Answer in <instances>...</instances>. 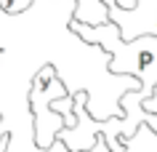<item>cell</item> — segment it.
<instances>
[{
	"instance_id": "6da1fadb",
	"label": "cell",
	"mask_w": 157,
	"mask_h": 152,
	"mask_svg": "<svg viewBox=\"0 0 157 152\" xmlns=\"http://www.w3.org/2000/svg\"><path fill=\"white\" fill-rule=\"evenodd\" d=\"M67 27L75 37L85 40L88 45H99L104 53H109V72L136 77L141 91L152 96L157 85V37L144 35L136 40H123L112 21L96 27L67 21Z\"/></svg>"
},
{
	"instance_id": "7a4b0ae2",
	"label": "cell",
	"mask_w": 157,
	"mask_h": 152,
	"mask_svg": "<svg viewBox=\"0 0 157 152\" xmlns=\"http://www.w3.org/2000/svg\"><path fill=\"white\" fill-rule=\"evenodd\" d=\"M67 93H69L67 91V83L59 77L53 64H45L32 77V85H29V93H27V104H29L32 118H35V144L40 150H51L53 142H56V134L64 128L61 115L51 112L48 104L53 99L67 96Z\"/></svg>"
},
{
	"instance_id": "3957f363",
	"label": "cell",
	"mask_w": 157,
	"mask_h": 152,
	"mask_svg": "<svg viewBox=\"0 0 157 152\" xmlns=\"http://www.w3.org/2000/svg\"><path fill=\"white\" fill-rule=\"evenodd\" d=\"M109 21L117 27L123 40H136L144 35L157 37V0H136L128 11L109 6Z\"/></svg>"
},
{
	"instance_id": "277c9868",
	"label": "cell",
	"mask_w": 157,
	"mask_h": 152,
	"mask_svg": "<svg viewBox=\"0 0 157 152\" xmlns=\"http://www.w3.org/2000/svg\"><path fill=\"white\" fill-rule=\"evenodd\" d=\"M69 21H77V24H107L109 21V8L101 3V0H75V11Z\"/></svg>"
},
{
	"instance_id": "5b68a950",
	"label": "cell",
	"mask_w": 157,
	"mask_h": 152,
	"mask_svg": "<svg viewBox=\"0 0 157 152\" xmlns=\"http://www.w3.org/2000/svg\"><path fill=\"white\" fill-rule=\"evenodd\" d=\"M51 112H56V115H61V120H64V128H72L75 126V112H72V93H67V96H61V99H53L48 104Z\"/></svg>"
},
{
	"instance_id": "8992f818",
	"label": "cell",
	"mask_w": 157,
	"mask_h": 152,
	"mask_svg": "<svg viewBox=\"0 0 157 152\" xmlns=\"http://www.w3.org/2000/svg\"><path fill=\"white\" fill-rule=\"evenodd\" d=\"M35 0H0V11L6 14V16H19V14H24L29 6H32Z\"/></svg>"
},
{
	"instance_id": "52a82bcc",
	"label": "cell",
	"mask_w": 157,
	"mask_h": 152,
	"mask_svg": "<svg viewBox=\"0 0 157 152\" xmlns=\"http://www.w3.org/2000/svg\"><path fill=\"white\" fill-rule=\"evenodd\" d=\"M141 107H144L147 112H155V115H157V85H155V91H152V96L141 101Z\"/></svg>"
},
{
	"instance_id": "ba28073f",
	"label": "cell",
	"mask_w": 157,
	"mask_h": 152,
	"mask_svg": "<svg viewBox=\"0 0 157 152\" xmlns=\"http://www.w3.org/2000/svg\"><path fill=\"white\" fill-rule=\"evenodd\" d=\"M3 59H6V48L0 45V64H3Z\"/></svg>"
},
{
	"instance_id": "9c48e42d",
	"label": "cell",
	"mask_w": 157,
	"mask_h": 152,
	"mask_svg": "<svg viewBox=\"0 0 157 152\" xmlns=\"http://www.w3.org/2000/svg\"><path fill=\"white\" fill-rule=\"evenodd\" d=\"M0 123H3V115H0Z\"/></svg>"
}]
</instances>
